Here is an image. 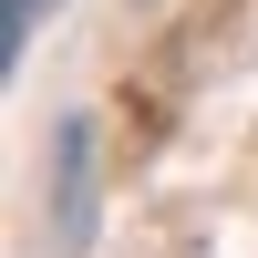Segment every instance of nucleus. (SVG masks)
<instances>
[{
	"mask_svg": "<svg viewBox=\"0 0 258 258\" xmlns=\"http://www.w3.org/2000/svg\"><path fill=\"white\" fill-rule=\"evenodd\" d=\"M41 207H52V248H62V258L93 248V217H103V145H93V114H62V124H52Z\"/></svg>",
	"mask_w": 258,
	"mask_h": 258,
	"instance_id": "obj_1",
	"label": "nucleus"
},
{
	"mask_svg": "<svg viewBox=\"0 0 258 258\" xmlns=\"http://www.w3.org/2000/svg\"><path fill=\"white\" fill-rule=\"evenodd\" d=\"M52 11H62V0H0V52L21 62V52L41 41V21H52Z\"/></svg>",
	"mask_w": 258,
	"mask_h": 258,
	"instance_id": "obj_2",
	"label": "nucleus"
}]
</instances>
